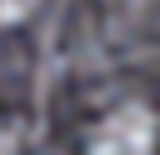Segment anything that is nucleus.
I'll return each mask as SVG.
<instances>
[{"label": "nucleus", "instance_id": "nucleus-1", "mask_svg": "<svg viewBox=\"0 0 160 155\" xmlns=\"http://www.w3.org/2000/svg\"><path fill=\"white\" fill-rule=\"evenodd\" d=\"M155 110L145 100H125L90 130V155H155Z\"/></svg>", "mask_w": 160, "mask_h": 155}, {"label": "nucleus", "instance_id": "nucleus-3", "mask_svg": "<svg viewBox=\"0 0 160 155\" xmlns=\"http://www.w3.org/2000/svg\"><path fill=\"white\" fill-rule=\"evenodd\" d=\"M0 155H20V135H15L5 120H0Z\"/></svg>", "mask_w": 160, "mask_h": 155}, {"label": "nucleus", "instance_id": "nucleus-2", "mask_svg": "<svg viewBox=\"0 0 160 155\" xmlns=\"http://www.w3.org/2000/svg\"><path fill=\"white\" fill-rule=\"evenodd\" d=\"M35 10V0H0V25H15Z\"/></svg>", "mask_w": 160, "mask_h": 155}]
</instances>
